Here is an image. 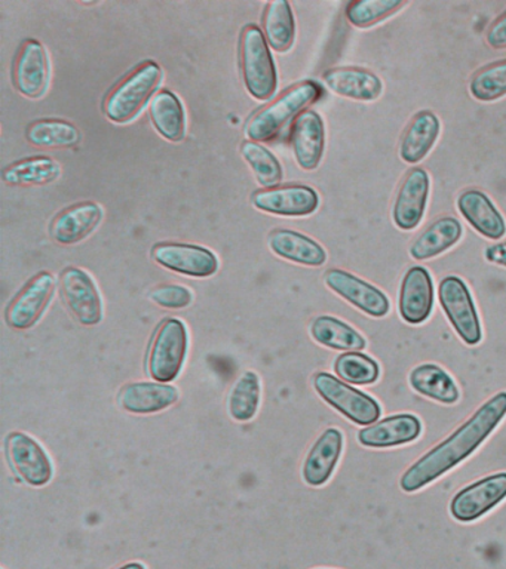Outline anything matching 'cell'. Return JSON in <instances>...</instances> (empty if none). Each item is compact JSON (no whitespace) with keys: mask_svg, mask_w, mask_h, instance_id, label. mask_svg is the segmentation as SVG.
Wrapping results in <instances>:
<instances>
[{"mask_svg":"<svg viewBox=\"0 0 506 569\" xmlns=\"http://www.w3.org/2000/svg\"><path fill=\"white\" fill-rule=\"evenodd\" d=\"M323 96V88L312 80H305L287 89L277 100L257 111L246 124L251 141H269L297 114L314 104Z\"/></svg>","mask_w":506,"mask_h":569,"instance_id":"cell-2","label":"cell"},{"mask_svg":"<svg viewBox=\"0 0 506 569\" xmlns=\"http://www.w3.org/2000/svg\"><path fill=\"white\" fill-rule=\"evenodd\" d=\"M150 119L159 136L171 142L183 141L186 118L181 101L171 91H161L152 98L149 107Z\"/></svg>","mask_w":506,"mask_h":569,"instance_id":"cell-28","label":"cell"},{"mask_svg":"<svg viewBox=\"0 0 506 569\" xmlns=\"http://www.w3.org/2000/svg\"><path fill=\"white\" fill-rule=\"evenodd\" d=\"M241 69L247 91L256 100H269L277 91L278 76L272 53L259 27L248 24L241 34Z\"/></svg>","mask_w":506,"mask_h":569,"instance_id":"cell-4","label":"cell"},{"mask_svg":"<svg viewBox=\"0 0 506 569\" xmlns=\"http://www.w3.org/2000/svg\"><path fill=\"white\" fill-rule=\"evenodd\" d=\"M50 83V61L38 40L21 43L14 64V84L21 96L41 98Z\"/></svg>","mask_w":506,"mask_h":569,"instance_id":"cell-15","label":"cell"},{"mask_svg":"<svg viewBox=\"0 0 506 569\" xmlns=\"http://www.w3.org/2000/svg\"><path fill=\"white\" fill-rule=\"evenodd\" d=\"M150 300L163 309H185L192 302V292L180 284H159L150 292Z\"/></svg>","mask_w":506,"mask_h":569,"instance_id":"cell-39","label":"cell"},{"mask_svg":"<svg viewBox=\"0 0 506 569\" xmlns=\"http://www.w3.org/2000/svg\"><path fill=\"white\" fill-rule=\"evenodd\" d=\"M421 425L411 413H398L359 430V443L368 448H390L419 438Z\"/></svg>","mask_w":506,"mask_h":569,"instance_id":"cell-21","label":"cell"},{"mask_svg":"<svg viewBox=\"0 0 506 569\" xmlns=\"http://www.w3.org/2000/svg\"><path fill=\"white\" fill-rule=\"evenodd\" d=\"M344 436L337 429H327L314 443L304 465V479L310 487L326 483L339 461Z\"/></svg>","mask_w":506,"mask_h":569,"instance_id":"cell-24","label":"cell"},{"mask_svg":"<svg viewBox=\"0 0 506 569\" xmlns=\"http://www.w3.org/2000/svg\"><path fill=\"white\" fill-rule=\"evenodd\" d=\"M260 403V381L255 372L248 371L239 378L229 396V412L234 420L250 421Z\"/></svg>","mask_w":506,"mask_h":569,"instance_id":"cell-35","label":"cell"},{"mask_svg":"<svg viewBox=\"0 0 506 569\" xmlns=\"http://www.w3.org/2000/svg\"><path fill=\"white\" fill-rule=\"evenodd\" d=\"M469 91L475 100L490 102L506 96V60L493 62L475 73Z\"/></svg>","mask_w":506,"mask_h":569,"instance_id":"cell-38","label":"cell"},{"mask_svg":"<svg viewBox=\"0 0 506 569\" xmlns=\"http://www.w3.org/2000/svg\"><path fill=\"white\" fill-rule=\"evenodd\" d=\"M310 336L324 347L333 350L359 351L366 349V338L341 320L331 316H319L310 325Z\"/></svg>","mask_w":506,"mask_h":569,"instance_id":"cell-29","label":"cell"},{"mask_svg":"<svg viewBox=\"0 0 506 569\" xmlns=\"http://www.w3.org/2000/svg\"><path fill=\"white\" fill-rule=\"evenodd\" d=\"M506 416V391L488 399L477 412L438 447L419 458L403 475L401 488L416 492L466 460L493 433Z\"/></svg>","mask_w":506,"mask_h":569,"instance_id":"cell-1","label":"cell"},{"mask_svg":"<svg viewBox=\"0 0 506 569\" xmlns=\"http://www.w3.org/2000/svg\"><path fill=\"white\" fill-rule=\"evenodd\" d=\"M439 301L447 315L448 320L455 328L457 336L466 342V345L475 346L482 341V323L473 296L464 280L456 276H447L439 283Z\"/></svg>","mask_w":506,"mask_h":569,"instance_id":"cell-7","label":"cell"},{"mask_svg":"<svg viewBox=\"0 0 506 569\" xmlns=\"http://www.w3.org/2000/svg\"><path fill=\"white\" fill-rule=\"evenodd\" d=\"M103 211L96 202H81L66 208L51 222L50 234L54 242L75 244L82 242L100 226Z\"/></svg>","mask_w":506,"mask_h":569,"instance_id":"cell-19","label":"cell"},{"mask_svg":"<svg viewBox=\"0 0 506 569\" xmlns=\"http://www.w3.org/2000/svg\"><path fill=\"white\" fill-rule=\"evenodd\" d=\"M314 387L328 405L344 413L355 425L371 426L379 420L381 411L375 399L337 380L331 373H317L314 377Z\"/></svg>","mask_w":506,"mask_h":569,"instance_id":"cell-6","label":"cell"},{"mask_svg":"<svg viewBox=\"0 0 506 569\" xmlns=\"http://www.w3.org/2000/svg\"><path fill=\"white\" fill-rule=\"evenodd\" d=\"M404 4V0H357L346 8V20L358 29H367L394 16Z\"/></svg>","mask_w":506,"mask_h":569,"instance_id":"cell-36","label":"cell"},{"mask_svg":"<svg viewBox=\"0 0 506 569\" xmlns=\"http://www.w3.org/2000/svg\"><path fill=\"white\" fill-rule=\"evenodd\" d=\"M460 236L462 226L456 218H439L413 242L410 248L411 257L417 261L437 257L439 253L450 249L453 244L459 242Z\"/></svg>","mask_w":506,"mask_h":569,"instance_id":"cell-27","label":"cell"},{"mask_svg":"<svg viewBox=\"0 0 506 569\" xmlns=\"http://www.w3.org/2000/svg\"><path fill=\"white\" fill-rule=\"evenodd\" d=\"M323 80L337 96L355 101H376L384 91V83L379 76L359 67L327 70Z\"/></svg>","mask_w":506,"mask_h":569,"instance_id":"cell-20","label":"cell"},{"mask_svg":"<svg viewBox=\"0 0 506 569\" xmlns=\"http://www.w3.org/2000/svg\"><path fill=\"white\" fill-rule=\"evenodd\" d=\"M61 296L79 323L95 327L103 318V305L95 280L86 270L68 267L61 273Z\"/></svg>","mask_w":506,"mask_h":569,"instance_id":"cell-9","label":"cell"},{"mask_svg":"<svg viewBox=\"0 0 506 569\" xmlns=\"http://www.w3.org/2000/svg\"><path fill=\"white\" fill-rule=\"evenodd\" d=\"M266 42L279 53L287 52L296 38V22L290 3L286 0H274L266 7L264 16Z\"/></svg>","mask_w":506,"mask_h":569,"instance_id":"cell-30","label":"cell"},{"mask_svg":"<svg viewBox=\"0 0 506 569\" xmlns=\"http://www.w3.org/2000/svg\"><path fill=\"white\" fill-rule=\"evenodd\" d=\"M410 385L417 393L441 403H455L459 399L456 382L437 365L426 363L413 369Z\"/></svg>","mask_w":506,"mask_h":569,"instance_id":"cell-31","label":"cell"},{"mask_svg":"<svg viewBox=\"0 0 506 569\" xmlns=\"http://www.w3.org/2000/svg\"><path fill=\"white\" fill-rule=\"evenodd\" d=\"M434 307V284L425 267L415 266L404 276L399 291V313L407 323L419 325Z\"/></svg>","mask_w":506,"mask_h":569,"instance_id":"cell-17","label":"cell"},{"mask_svg":"<svg viewBox=\"0 0 506 569\" xmlns=\"http://www.w3.org/2000/svg\"><path fill=\"white\" fill-rule=\"evenodd\" d=\"M487 43L495 49L506 48V12L502 13L499 18L490 26L487 31Z\"/></svg>","mask_w":506,"mask_h":569,"instance_id":"cell-40","label":"cell"},{"mask_svg":"<svg viewBox=\"0 0 506 569\" xmlns=\"http://www.w3.org/2000/svg\"><path fill=\"white\" fill-rule=\"evenodd\" d=\"M486 258L493 264L506 267V242L493 244L486 249Z\"/></svg>","mask_w":506,"mask_h":569,"instance_id":"cell-41","label":"cell"},{"mask_svg":"<svg viewBox=\"0 0 506 569\" xmlns=\"http://www.w3.org/2000/svg\"><path fill=\"white\" fill-rule=\"evenodd\" d=\"M241 154L244 160L250 164L257 181L261 187L270 189L277 187L282 180V168L278 159L266 147L256 141H244L241 146Z\"/></svg>","mask_w":506,"mask_h":569,"instance_id":"cell-34","label":"cell"},{"mask_svg":"<svg viewBox=\"0 0 506 569\" xmlns=\"http://www.w3.org/2000/svg\"><path fill=\"white\" fill-rule=\"evenodd\" d=\"M457 208L470 227L487 239H500L506 233V222L492 200L477 189L466 190L457 199Z\"/></svg>","mask_w":506,"mask_h":569,"instance_id":"cell-22","label":"cell"},{"mask_svg":"<svg viewBox=\"0 0 506 569\" xmlns=\"http://www.w3.org/2000/svg\"><path fill=\"white\" fill-rule=\"evenodd\" d=\"M161 80L162 70L157 62L145 61L143 64L136 67L106 97L103 104L106 118L113 123L130 122L157 91Z\"/></svg>","mask_w":506,"mask_h":569,"instance_id":"cell-3","label":"cell"},{"mask_svg":"<svg viewBox=\"0 0 506 569\" xmlns=\"http://www.w3.org/2000/svg\"><path fill=\"white\" fill-rule=\"evenodd\" d=\"M179 399L176 387L166 382H131L119 393V405L131 413H155L170 408Z\"/></svg>","mask_w":506,"mask_h":569,"instance_id":"cell-23","label":"cell"},{"mask_svg":"<svg viewBox=\"0 0 506 569\" xmlns=\"http://www.w3.org/2000/svg\"><path fill=\"white\" fill-rule=\"evenodd\" d=\"M439 120L433 111H419L404 132L399 156L406 163H417L426 158L437 142Z\"/></svg>","mask_w":506,"mask_h":569,"instance_id":"cell-26","label":"cell"},{"mask_svg":"<svg viewBox=\"0 0 506 569\" xmlns=\"http://www.w3.org/2000/svg\"><path fill=\"white\" fill-rule=\"evenodd\" d=\"M259 211L281 217H306L317 211L319 196L312 187L288 184L257 190L251 198Z\"/></svg>","mask_w":506,"mask_h":569,"instance_id":"cell-12","label":"cell"},{"mask_svg":"<svg viewBox=\"0 0 506 569\" xmlns=\"http://www.w3.org/2000/svg\"><path fill=\"white\" fill-rule=\"evenodd\" d=\"M118 569H146V568H145V565H141L139 562H131V563L123 565V567L118 568Z\"/></svg>","mask_w":506,"mask_h":569,"instance_id":"cell-42","label":"cell"},{"mask_svg":"<svg viewBox=\"0 0 506 569\" xmlns=\"http://www.w3.org/2000/svg\"><path fill=\"white\" fill-rule=\"evenodd\" d=\"M291 146L297 163L305 171H314L321 163L326 149V129L317 111H304L291 132Z\"/></svg>","mask_w":506,"mask_h":569,"instance_id":"cell-18","label":"cell"},{"mask_svg":"<svg viewBox=\"0 0 506 569\" xmlns=\"http://www.w3.org/2000/svg\"><path fill=\"white\" fill-rule=\"evenodd\" d=\"M429 176L424 168H413L404 178L394 204V222L401 230H413L425 216L429 196Z\"/></svg>","mask_w":506,"mask_h":569,"instance_id":"cell-16","label":"cell"},{"mask_svg":"<svg viewBox=\"0 0 506 569\" xmlns=\"http://www.w3.org/2000/svg\"><path fill=\"white\" fill-rule=\"evenodd\" d=\"M56 291V279L50 271L33 276L17 293L7 309V322L17 331H24L37 325Z\"/></svg>","mask_w":506,"mask_h":569,"instance_id":"cell-8","label":"cell"},{"mask_svg":"<svg viewBox=\"0 0 506 569\" xmlns=\"http://www.w3.org/2000/svg\"><path fill=\"white\" fill-rule=\"evenodd\" d=\"M335 371L341 380L357 386L373 385L380 373L376 360L359 351H349L339 356L335 362Z\"/></svg>","mask_w":506,"mask_h":569,"instance_id":"cell-37","label":"cell"},{"mask_svg":"<svg viewBox=\"0 0 506 569\" xmlns=\"http://www.w3.org/2000/svg\"><path fill=\"white\" fill-rule=\"evenodd\" d=\"M270 251L296 264L319 267L327 261L326 249L299 231L278 229L269 234Z\"/></svg>","mask_w":506,"mask_h":569,"instance_id":"cell-25","label":"cell"},{"mask_svg":"<svg viewBox=\"0 0 506 569\" xmlns=\"http://www.w3.org/2000/svg\"><path fill=\"white\" fill-rule=\"evenodd\" d=\"M8 457L12 469L32 487H43L52 478L50 457L29 435L12 431L7 438Z\"/></svg>","mask_w":506,"mask_h":569,"instance_id":"cell-13","label":"cell"},{"mask_svg":"<svg viewBox=\"0 0 506 569\" xmlns=\"http://www.w3.org/2000/svg\"><path fill=\"white\" fill-rule=\"evenodd\" d=\"M326 284L337 296L357 307L373 318H384L389 313L390 305L388 297L375 284L357 278L349 271L331 269L324 276Z\"/></svg>","mask_w":506,"mask_h":569,"instance_id":"cell-14","label":"cell"},{"mask_svg":"<svg viewBox=\"0 0 506 569\" xmlns=\"http://www.w3.org/2000/svg\"><path fill=\"white\" fill-rule=\"evenodd\" d=\"M188 351V331L179 319L162 320L150 346L148 369L159 382H170L179 377Z\"/></svg>","mask_w":506,"mask_h":569,"instance_id":"cell-5","label":"cell"},{"mask_svg":"<svg viewBox=\"0 0 506 569\" xmlns=\"http://www.w3.org/2000/svg\"><path fill=\"white\" fill-rule=\"evenodd\" d=\"M505 497L506 473L487 476L456 493L450 505L452 516L459 522H474Z\"/></svg>","mask_w":506,"mask_h":569,"instance_id":"cell-11","label":"cell"},{"mask_svg":"<svg viewBox=\"0 0 506 569\" xmlns=\"http://www.w3.org/2000/svg\"><path fill=\"white\" fill-rule=\"evenodd\" d=\"M152 258L163 269L190 278H210L219 270V260L210 249L188 243H158Z\"/></svg>","mask_w":506,"mask_h":569,"instance_id":"cell-10","label":"cell"},{"mask_svg":"<svg viewBox=\"0 0 506 569\" xmlns=\"http://www.w3.org/2000/svg\"><path fill=\"white\" fill-rule=\"evenodd\" d=\"M61 168L54 159L38 156L10 164L3 169L2 178L10 186H46L60 177Z\"/></svg>","mask_w":506,"mask_h":569,"instance_id":"cell-32","label":"cell"},{"mask_svg":"<svg viewBox=\"0 0 506 569\" xmlns=\"http://www.w3.org/2000/svg\"><path fill=\"white\" fill-rule=\"evenodd\" d=\"M26 138L41 149H69L81 141V132L75 124L60 119H41L30 123Z\"/></svg>","mask_w":506,"mask_h":569,"instance_id":"cell-33","label":"cell"}]
</instances>
